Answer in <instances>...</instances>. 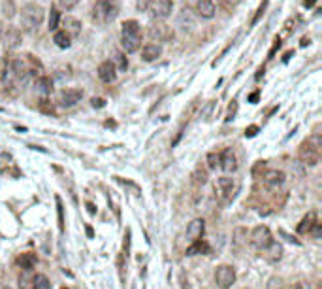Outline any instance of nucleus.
Listing matches in <instances>:
<instances>
[{
    "label": "nucleus",
    "instance_id": "c85d7f7f",
    "mask_svg": "<svg viewBox=\"0 0 322 289\" xmlns=\"http://www.w3.org/2000/svg\"><path fill=\"white\" fill-rule=\"evenodd\" d=\"M32 282H34L32 270H23V274L19 276V287L21 289H26L28 285H32Z\"/></svg>",
    "mask_w": 322,
    "mask_h": 289
},
{
    "label": "nucleus",
    "instance_id": "a19ab883",
    "mask_svg": "<svg viewBox=\"0 0 322 289\" xmlns=\"http://www.w3.org/2000/svg\"><path fill=\"white\" fill-rule=\"evenodd\" d=\"M258 99H260V93H258V91H255V93L249 94V102H253V104H257Z\"/></svg>",
    "mask_w": 322,
    "mask_h": 289
},
{
    "label": "nucleus",
    "instance_id": "39448f33",
    "mask_svg": "<svg viewBox=\"0 0 322 289\" xmlns=\"http://www.w3.org/2000/svg\"><path fill=\"white\" fill-rule=\"evenodd\" d=\"M147 34L153 42H168L173 38V30H171L164 21L153 19L149 23V28H147Z\"/></svg>",
    "mask_w": 322,
    "mask_h": 289
},
{
    "label": "nucleus",
    "instance_id": "49530a36",
    "mask_svg": "<svg viewBox=\"0 0 322 289\" xmlns=\"http://www.w3.org/2000/svg\"><path fill=\"white\" fill-rule=\"evenodd\" d=\"M2 289H12V287H8V285H6V287H2Z\"/></svg>",
    "mask_w": 322,
    "mask_h": 289
},
{
    "label": "nucleus",
    "instance_id": "79ce46f5",
    "mask_svg": "<svg viewBox=\"0 0 322 289\" xmlns=\"http://www.w3.org/2000/svg\"><path fill=\"white\" fill-rule=\"evenodd\" d=\"M281 235H283V236H284V238H287V240H289V242L300 244V242H298V240H296V238H292V236H289V235H287V233H284V231H281Z\"/></svg>",
    "mask_w": 322,
    "mask_h": 289
},
{
    "label": "nucleus",
    "instance_id": "7ed1b4c3",
    "mask_svg": "<svg viewBox=\"0 0 322 289\" xmlns=\"http://www.w3.org/2000/svg\"><path fill=\"white\" fill-rule=\"evenodd\" d=\"M320 148H322V142L320 136L313 135L311 138L303 142L300 149H298V157L303 165H309V167H315L316 163L320 161Z\"/></svg>",
    "mask_w": 322,
    "mask_h": 289
},
{
    "label": "nucleus",
    "instance_id": "a878e982",
    "mask_svg": "<svg viewBox=\"0 0 322 289\" xmlns=\"http://www.w3.org/2000/svg\"><path fill=\"white\" fill-rule=\"evenodd\" d=\"M53 42L57 44V47L60 49H68L72 46V38L64 33V30H55V36H53Z\"/></svg>",
    "mask_w": 322,
    "mask_h": 289
},
{
    "label": "nucleus",
    "instance_id": "c756f323",
    "mask_svg": "<svg viewBox=\"0 0 322 289\" xmlns=\"http://www.w3.org/2000/svg\"><path fill=\"white\" fill-rule=\"evenodd\" d=\"M59 21H60L59 10L51 8V14H49V30H57V28H59Z\"/></svg>",
    "mask_w": 322,
    "mask_h": 289
},
{
    "label": "nucleus",
    "instance_id": "ea45409f",
    "mask_svg": "<svg viewBox=\"0 0 322 289\" xmlns=\"http://www.w3.org/2000/svg\"><path fill=\"white\" fill-rule=\"evenodd\" d=\"M91 104H92V108H104L105 101H104V99H96V97H94V99L91 101Z\"/></svg>",
    "mask_w": 322,
    "mask_h": 289
},
{
    "label": "nucleus",
    "instance_id": "473e14b6",
    "mask_svg": "<svg viewBox=\"0 0 322 289\" xmlns=\"http://www.w3.org/2000/svg\"><path fill=\"white\" fill-rule=\"evenodd\" d=\"M284 282L281 276H271L270 280H268V283H266V289H283Z\"/></svg>",
    "mask_w": 322,
    "mask_h": 289
},
{
    "label": "nucleus",
    "instance_id": "ddd939ff",
    "mask_svg": "<svg viewBox=\"0 0 322 289\" xmlns=\"http://www.w3.org/2000/svg\"><path fill=\"white\" fill-rule=\"evenodd\" d=\"M262 180L266 185H270V187H279V185H283L284 180H287V174H284L283 170H275V168H271V170H266L262 176Z\"/></svg>",
    "mask_w": 322,
    "mask_h": 289
},
{
    "label": "nucleus",
    "instance_id": "e433bc0d",
    "mask_svg": "<svg viewBox=\"0 0 322 289\" xmlns=\"http://www.w3.org/2000/svg\"><path fill=\"white\" fill-rule=\"evenodd\" d=\"M309 235L315 238V240H318L320 238V235H322V223L320 221H316L315 225H313V229L309 231Z\"/></svg>",
    "mask_w": 322,
    "mask_h": 289
},
{
    "label": "nucleus",
    "instance_id": "4be33fe9",
    "mask_svg": "<svg viewBox=\"0 0 322 289\" xmlns=\"http://www.w3.org/2000/svg\"><path fill=\"white\" fill-rule=\"evenodd\" d=\"M34 89L38 91L40 94H51L53 91V81L51 78H47V76H40V78H36L34 80Z\"/></svg>",
    "mask_w": 322,
    "mask_h": 289
},
{
    "label": "nucleus",
    "instance_id": "7c9ffc66",
    "mask_svg": "<svg viewBox=\"0 0 322 289\" xmlns=\"http://www.w3.org/2000/svg\"><path fill=\"white\" fill-rule=\"evenodd\" d=\"M207 168L209 170H217L219 168V163H221V157H219V153H215V151H211V153H207Z\"/></svg>",
    "mask_w": 322,
    "mask_h": 289
},
{
    "label": "nucleus",
    "instance_id": "b1692460",
    "mask_svg": "<svg viewBox=\"0 0 322 289\" xmlns=\"http://www.w3.org/2000/svg\"><path fill=\"white\" fill-rule=\"evenodd\" d=\"M211 248H209V244L205 242V240H196V242H192L189 248L185 249V253L187 255H204V253H209Z\"/></svg>",
    "mask_w": 322,
    "mask_h": 289
},
{
    "label": "nucleus",
    "instance_id": "cd10ccee",
    "mask_svg": "<svg viewBox=\"0 0 322 289\" xmlns=\"http://www.w3.org/2000/svg\"><path fill=\"white\" fill-rule=\"evenodd\" d=\"M15 12H17V8H15L13 0H4L2 2V14H4V17L12 19V17H15Z\"/></svg>",
    "mask_w": 322,
    "mask_h": 289
},
{
    "label": "nucleus",
    "instance_id": "f257e3e1",
    "mask_svg": "<svg viewBox=\"0 0 322 289\" xmlns=\"http://www.w3.org/2000/svg\"><path fill=\"white\" fill-rule=\"evenodd\" d=\"M121 44H123L126 53H136L139 47H141V27H139L138 21L128 19L123 23Z\"/></svg>",
    "mask_w": 322,
    "mask_h": 289
},
{
    "label": "nucleus",
    "instance_id": "9b49d317",
    "mask_svg": "<svg viewBox=\"0 0 322 289\" xmlns=\"http://www.w3.org/2000/svg\"><path fill=\"white\" fill-rule=\"evenodd\" d=\"M204 231H205V221L202 217H196V219H192V221L189 223V227H187V238L192 240V242L202 240Z\"/></svg>",
    "mask_w": 322,
    "mask_h": 289
},
{
    "label": "nucleus",
    "instance_id": "f8f14e48",
    "mask_svg": "<svg viewBox=\"0 0 322 289\" xmlns=\"http://www.w3.org/2000/svg\"><path fill=\"white\" fill-rule=\"evenodd\" d=\"M81 97H83V93H81L79 89H64V91H60L59 102H60V106L72 108L81 101Z\"/></svg>",
    "mask_w": 322,
    "mask_h": 289
},
{
    "label": "nucleus",
    "instance_id": "f704fd0d",
    "mask_svg": "<svg viewBox=\"0 0 322 289\" xmlns=\"http://www.w3.org/2000/svg\"><path fill=\"white\" fill-rule=\"evenodd\" d=\"M153 2L155 0H136V8H138V12H147L153 6Z\"/></svg>",
    "mask_w": 322,
    "mask_h": 289
},
{
    "label": "nucleus",
    "instance_id": "a211bd4d",
    "mask_svg": "<svg viewBox=\"0 0 322 289\" xmlns=\"http://www.w3.org/2000/svg\"><path fill=\"white\" fill-rule=\"evenodd\" d=\"M21 42H23V38H21V30L15 27H10L8 28V33L4 34V44H6V47H10V49H15V47L21 46Z\"/></svg>",
    "mask_w": 322,
    "mask_h": 289
},
{
    "label": "nucleus",
    "instance_id": "5701e85b",
    "mask_svg": "<svg viewBox=\"0 0 322 289\" xmlns=\"http://www.w3.org/2000/svg\"><path fill=\"white\" fill-rule=\"evenodd\" d=\"M36 263H38V257L32 251H25V253H21L17 257V265L21 267V270H32V267Z\"/></svg>",
    "mask_w": 322,
    "mask_h": 289
},
{
    "label": "nucleus",
    "instance_id": "37998d69",
    "mask_svg": "<svg viewBox=\"0 0 322 289\" xmlns=\"http://www.w3.org/2000/svg\"><path fill=\"white\" fill-rule=\"evenodd\" d=\"M316 4V0H303V6L305 8H313Z\"/></svg>",
    "mask_w": 322,
    "mask_h": 289
},
{
    "label": "nucleus",
    "instance_id": "f3484780",
    "mask_svg": "<svg viewBox=\"0 0 322 289\" xmlns=\"http://www.w3.org/2000/svg\"><path fill=\"white\" fill-rule=\"evenodd\" d=\"M98 78L102 81H105V83H112L117 78V70H115V67L110 61H104L98 67Z\"/></svg>",
    "mask_w": 322,
    "mask_h": 289
},
{
    "label": "nucleus",
    "instance_id": "72a5a7b5",
    "mask_svg": "<svg viewBox=\"0 0 322 289\" xmlns=\"http://www.w3.org/2000/svg\"><path fill=\"white\" fill-rule=\"evenodd\" d=\"M213 108H215V101H209L204 106V110L200 112V119H209L211 114H213Z\"/></svg>",
    "mask_w": 322,
    "mask_h": 289
},
{
    "label": "nucleus",
    "instance_id": "aec40b11",
    "mask_svg": "<svg viewBox=\"0 0 322 289\" xmlns=\"http://www.w3.org/2000/svg\"><path fill=\"white\" fill-rule=\"evenodd\" d=\"M62 23H64V33L68 34L70 38L78 36V34L81 33V27H83V25H81V21L76 19V17H70V15H68V17H64V21H62Z\"/></svg>",
    "mask_w": 322,
    "mask_h": 289
},
{
    "label": "nucleus",
    "instance_id": "2eb2a0df",
    "mask_svg": "<svg viewBox=\"0 0 322 289\" xmlns=\"http://www.w3.org/2000/svg\"><path fill=\"white\" fill-rule=\"evenodd\" d=\"M160 57H162V46L160 44H147V46L141 47V61L155 62Z\"/></svg>",
    "mask_w": 322,
    "mask_h": 289
},
{
    "label": "nucleus",
    "instance_id": "20e7f679",
    "mask_svg": "<svg viewBox=\"0 0 322 289\" xmlns=\"http://www.w3.org/2000/svg\"><path fill=\"white\" fill-rule=\"evenodd\" d=\"M44 15H46V12L40 4H26L21 10V27L28 33L38 30V27L44 23Z\"/></svg>",
    "mask_w": 322,
    "mask_h": 289
},
{
    "label": "nucleus",
    "instance_id": "393cba45",
    "mask_svg": "<svg viewBox=\"0 0 322 289\" xmlns=\"http://www.w3.org/2000/svg\"><path fill=\"white\" fill-rule=\"evenodd\" d=\"M316 221H318V219H316V214L315 212H309V214L300 221V225H298V233H300V235H309V231L313 229V225H315Z\"/></svg>",
    "mask_w": 322,
    "mask_h": 289
},
{
    "label": "nucleus",
    "instance_id": "a18cd8bd",
    "mask_svg": "<svg viewBox=\"0 0 322 289\" xmlns=\"http://www.w3.org/2000/svg\"><path fill=\"white\" fill-rule=\"evenodd\" d=\"M87 208H89V212H91V214H96V210H94V206H92L91 202H89V204H87Z\"/></svg>",
    "mask_w": 322,
    "mask_h": 289
},
{
    "label": "nucleus",
    "instance_id": "f03ea898",
    "mask_svg": "<svg viewBox=\"0 0 322 289\" xmlns=\"http://www.w3.org/2000/svg\"><path fill=\"white\" fill-rule=\"evenodd\" d=\"M119 2L117 0H96L92 6V19L100 25H108L117 19Z\"/></svg>",
    "mask_w": 322,
    "mask_h": 289
},
{
    "label": "nucleus",
    "instance_id": "c03bdc74",
    "mask_svg": "<svg viewBox=\"0 0 322 289\" xmlns=\"http://www.w3.org/2000/svg\"><path fill=\"white\" fill-rule=\"evenodd\" d=\"M289 289H303V285H302L300 282H298V283H292V285H290Z\"/></svg>",
    "mask_w": 322,
    "mask_h": 289
},
{
    "label": "nucleus",
    "instance_id": "2f4dec72",
    "mask_svg": "<svg viewBox=\"0 0 322 289\" xmlns=\"http://www.w3.org/2000/svg\"><path fill=\"white\" fill-rule=\"evenodd\" d=\"M55 202H57V214H59V229H60V233H62V231H64V210H62L60 197H55Z\"/></svg>",
    "mask_w": 322,
    "mask_h": 289
},
{
    "label": "nucleus",
    "instance_id": "4468645a",
    "mask_svg": "<svg viewBox=\"0 0 322 289\" xmlns=\"http://www.w3.org/2000/svg\"><path fill=\"white\" fill-rule=\"evenodd\" d=\"M219 157H221L219 168H223L224 172H228V174H230V172H236L237 170V159H236V155H234L232 149H224Z\"/></svg>",
    "mask_w": 322,
    "mask_h": 289
},
{
    "label": "nucleus",
    "instance_id": "dca6fc26",
    "mask_svg": "<svg viewBox=\"0 0 322 289\" xmlns=\"http://www.w3.org/2000/svg\"><path fill=\"white\" fill-rule=\"evenodd\" d=\"M196 12L204 19H213L215 17V2L213 0H198Z\"/></svg>",
    "mask_w": 322,
    "mask_h": 289
},
{
    "label": "nucleus",
    "instance_id": "423d86ee",
    "mask_svg": "<svg viewBox=\"0 0 322 289\" xmlns=\"http://www.w3.org/2000/svg\"><path fill=\"white\" fill-rule=\"evenodd\" d=\"M236 282V269L232 265H219L215 270V283L221 289H230Z\"/></svg>",
    "mask_w": 322,
    "mask_h": 289
},
{
    "label": "nucleus",
    "instance_id": "58836bf2",
    "mask_svg": "<svg viewBox=\"0 0 322 289\" xmlns=\"http://www.w3.org/2000/svg\"><path fill=\"white\" fill-rule=\"evenodd\" d=\"M258 133V127L257 125H251L249 129H245V136H249V138H253V136H257Z\"/></svg>",
    "mask_w": 322,
    "mask_h": 289
},
{
    "label": "nucleus",
    "instance_id": "bb28decb",
    "mask_svg": "<svg viewBox=\"0 0 322 289\" xmlns=\"http://www.w3.org/2000/svg\"><path fill=\"white\" fill-rule=\"evenodd\" d=\"M32 289H51V282L46 274H36L32 282Z\"/></svg>",
    "mask_w": 322,
    "mask_h": 289
},
{
    "label": "nucleus",
    "instance_id": "c9c22d12",
    "mask_svg": "<svg viewBox=\"0 0 322 289\" xmlns=\"http://www.w3.org/2000/svg\"><path fill=\"white\" fill-rule=\"evenodd\" d=\"M79 4V0H59V6L62 10H74Z\"/></svg>",
    "mask_w": 322,
    "mask_h": 289
},
{
    "label": "nucleus",
    "instance_id": "6ab92c4d",
    "mask_svg": "<svg viewBox=\"0 0 322 289\" xmlns=\"http://www.w3.org/2000/svg\"><path fill=\"white\" fill-rule=\"evenodd\" d=\"M110 62L115 67L117 72H126V70H128V57H126V53L119 51V49H115L112 53V61Z\"/></svg>",
    "mask_w": 322,
    "mask_h": 289
},
{
    "label": "nucleus",
    "instance_id": "412c9836",
    "mask_svg": "<svg viewBox=\"0 0 322 289\" xmlns=\"http://www.w3.org/2000/svg\"><path fill=\"white\" fill-rule=\"evenodd\" d=\"M264 251H266V259L270 263H277L283 259V246L279 242H271Z\"/></svg>",
    "mask_w": 322,
    "mask_h": 289
},
{
    "label": "nucleus",
    "instance_id": "0eeeda50",
    "mask_svg": "<svg viewBox=\"0 0 322 289\" xmlns=\"http://www.w3.org/2000/svg\"><path fill=\"white\" fill-rule=\"evenodd\" d=\"M273 242V235H271V231L266 225H258V227L253 229V233H251V244L258 249H266L270 244Z\"/></svg>",
    "mask_w": 322,
    "mask_h": 289
},
{
    "label": "nucleus",
    "instance_id": "4c0bfd02",
    "mask_svg": "<svg viewBox=\"0 0 322 289\" xmlns=\"http://www.w3.org/2000/svg\"><path fill=\"white\" fill-rule=\"evenodd\" d=\"M237 112V102L232 101V104L228 106V114H226V121H230V119H234V115H236Z\"/></svg>",
    "mask_w": 322,
    "mask_h": 289
},
{
    "label": "nucleus",
    "instance_id": "6e6552de",
    "mask_svg": "<svg viewBox=\"0 0 322 289\" xmlns=\"http://www.w3.org/2000/svg\"><path fill=\"white\" fill-rule=\"evenodd\" d=\"M234 189H236V182H234V178H228V176L219 178L217 183H215V193H217V199L221 202L230 201Z\"/></svg>",
    "mask_w": 322,
    "mask_h": 289
},
{
    "label": "nucleus",
    "instance_id": "1a4fd4ad",
    "mask_svg": "<svg viewBox=\"0 0 322 289\" xmlns=\"http://www.w3.org/2000/svg\"><path fill=\"white\" fill-rule=\"evenodd\" d=\"M151 8H153V17L158 21H164L173 12V0H157V2H153Z\"/></svg>",
    "mask_w": 322,
    "mask_h": 289
},
{
    "label": "nucleus",
    "instance_id": "9d476101",
    "mask_svg": "<svg viewBox=\"0 0 322 289\" xmlns=\"http://www.w3.org/2000/svg\"><path fill=\"white\" fill-rule=\"evenodd\" d=\"M194 25H196V15H194V12H192L189 6H183L177 15V27L181 28V30H191Z\"/></svg>",
    "mask_w": 322,
    "mask_h": 289
}]
</instances>
